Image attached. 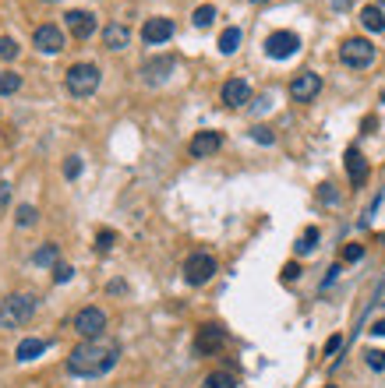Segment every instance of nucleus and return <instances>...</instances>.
Segmentation results:
<instances>
[{"label": "nucleus", "instance_id": "obj_1", "mask_svg": "<svg viewBox=\"0 0 385 388\" xmlns=\"http://www.w3.org/2000/svg\"><path fill=\"white\" fill-rule=\"evenodd\" d=\"M121 360V346L117 343H103V339H82L71 357H68V371L78 378H103L106 371H114Z\"/></svg>", "mask_w": 385, "mask_h": 388}, {"label": "nucleus", "instance_id": "obj_2", "mask_svg": "<svg viewBox=\"0 0 385 388\" xmlns=\"http://www.w3.org/2000/svg\"><path fill=\"white\" fill-rule=\"evenodd\" d=\"M36 314V297L29 293H15L4 300V307H0V328H22L29 325Z\"/></svg>", "mask_w": 385, "mask_h": 388}, {"label": "nucleus", "instance_id": "obj_3", "mask_svg": "<svg viewBox=\"0 0 385 388\" xmlns=\"http://www.w3.org/2000/svg\"><path fill=\"white\" fill-rule=\"evenodd\" d=\"M99 78H103V75H99V68H96V64H75V68L68 71V78H64V82H68V92H71V95L89 99V95L99 88Z\"/></svg>", "mask_w": 385, "mask_h": 388}, {"label": "nucleus", "instance_id": "obj_4", "mask_svg": "<svg viewBox=\"0 0 385 388\" xmlns=\"http://www.w3.org/2000/svg\"><path fill=\"white\" fill-rule=\"evenodd\" d=\"M340 61H343L347 68H354V71H364V68H371V61H375V46H371L368 39L354 36V39H347V42L340 46Z\"/></svg>", "mask_w": 385, "mask_h": 388}, {"label": "nucleus", "instance_id": "obj_5", "mask_svg": "<svg viewBox=\"0 0 385 388\" xmlns=\"http://www.w3.org/2000/svg\"><path fill=\"white\" fill-rule=\"evenodd\" d=\"M212 275H216V258H212V254L198 251V254H191V258L184 261V279H188L191 286H205Z\"/></svg>", "mask_w": 385, "mask_h": 388}, {"label": "nucleus", "instance_id": "obj_6", "mask_svg": "<svg viewBox=\"0 0 385 388\" xmlns=\"http://www.w3.org/2000/svg\"><path fill=\"white\" fill-rule=\"evenodd\" d=\"M297 49H301V36H297V32H287V29L272 32V36L265 39V53H269L272 61H287V57H294Z\"/></svg>", "mask_w": 385, "mask_h": 388}, {"label": "nucleus", "instance_id": "obj_7", "mask_svg": "<svg viewBox=\"0 0 385 388\" xmlns=\"http://www.w3.org/2000/svg\"><path fill=\"white\" fill-rule=\"evenodd\" d=\"M75 332L82 339H99L103 332H106V314L99 307H82L75 314Z\"/></svg>", "mask_w": 385, "mask_h": 388}, {"label": "nucleus", "instance_id": "obj_8", "mask_svg": "<svg viewBox=\"0 0 385 388\" xmlns=\"http://www.w3.org/2000/svg\"><path fill=\"white\" fill-rule=\"evenodd\" d=\"M64 42H68V36L61 32V25H39L36 36H32V46L39 53H61Z\"/></svg>", "mask_w": 385, "mask_h": 388}, {"label": "nucleus", "instance_id": "obj_9", "mask_svg": "<svg viewBox=\"0 0 385 388\" xmlns=\"http://www.w3.org/2000/svg\"><path fill=\"white\" fill-rule=\"evenodd\" d=\"M318 92H322V78H318L315 71H301V75L290 82V99H294V102H311Z\"/></svg>", "mask_w": 385, "mask_h": 388}, {"label": "nucleus", "instance_id": "obj_10", "mask_svg": "<svg viewBox=\"0 0 385 388\" xmlns=\"http://www.w3.org/2000/svg\"><path fill=\"white\" fill-rule=\"evenodd\" d=\"M174 57H152V61H145L142 64V82L145 85H163L170 75H174Z\"/></svg>", "mask_w": 385, "mask_h": 388}, {"label": "nucleus", "instance_id": "obj_11", "mask_svg": "<svg viewBox=\"0 0 385 388\" xmlns=\"http://www.w3.org/2000/svg\"><path fill=\"white\" fill-rule=\"evenodd\" d=\"M64 25H68V32L75 39H89L96 32V15L92 11H68L64 15Z\"/></svg>", "mask_w": 385, "mask_h": 388}, {"label": "nucleus", "instance_id": "obj_12", "mask_svg": "<svg viewBox=\"0 0 385 388\" xmlns=\"http://www.w3.org/2000/svg\"><path fill=\"white\" fill-rule=\"evenodd\" d=\"M223 343H227V332L219 328V325H202V328H198V336H195L198 353H216Z\"/></svg>", "mask_w": 385, "mask_h": 388}, {"label": "nucleus", "instance_id": "obj_13", "mask_svg": "<svg viewBox=\"0 0 385 388\" xmlns=\"http://www.w3.org/2000/svg\"><path fill=\"white\" fill-rule=\"evenodd\" d=\"M170 36H174V22H170V18H149V22L142 25V39H145L149 46L167 42Z\"/></svg>", "mask_w": 385, "mask_h": 388}, {"label": "nucleus", "instance_id": "obj_14", "mask_svg": "<svg viewBox=\"0 0 385 388\" xmlns=\"http://www.w3.org/2000/svg\"><path fill=\"white\" fill-rule=\"evenodd\" d=\"M219 145H223V138H219V131H198L195 138H191V155L195 159H209V155H216L219 152Z\"/></svg>", "mask_w": 385, "mask_h": 388}, {"label": "nucleus", "instance_id": "obj_15", "mask_svg": "<svg viewBox=\"0 0 385 388\" xmlns=\"http://www.w3.org/2000/svg\"><path fill=\"white\" fill-rule=\"evenodd\" d=\"M223 102H227V106H244V102H251V85H248L244 78H230V82L223 85Z\"/></svg>", "mask_w": 385, "mask_h": 388}, {"label": "nucleus", "instance_id": "obj_16", "mask_svg": "<svg viewBox=\"0 0 385 388\" xmlns=\"http://www.w3.org/2000/svg\"><path fill=\"white\" fill-rule=\"evenodd\" d=\"M128 42H131V29L124 22H114V25L103 29V46L106 49H124Z\"/></svg>", "mask_w": 385, "mask_h": 388}, {"label": "nucleus", "instance_id": "obj_17", "mask_svg": "<svg viewBox=\"0 0 385 388\" xmlns=\"http://www.w3.org/2000/svg\"><path fill=\"white\" fill-rule=\"evenodd\" d=\"M347 173H350L354 187H361L368 180V159L361 155V148H347Z\"/></svg>", "mask_w": 385, "mask_h": 388}, {"label": "nucleus", "instance_id": "obj_18", "mask_svg": "<svg viewBox=\"0 0 385 388\" xmlns=\"http://www.w3.org/2000/svg\"><path fill=\"white\" fill-rule=\"evenodd\" d=\"M46 346H50L46 339H22L18 350H15V357H18L22 364H29V360H36L39 353H46Z\"/></svg>", "mask_w": 385, "mask_h": 388}, {"label": "nucleus", "instance_id": "obj_19", "mask_svg": "<svg viewBox=\"0 0 385 388\" xmlns=\"http://www.w3.org/2000/svg\"><path fill=\"white\" fill-rule=\"evenodd\" d=\"M361 25H364L368 32H385V15H382V8H378V4H368V8L361 11Z\"/></svg>", "mask_w": 385, "mask_h": 388}, {"label": "nucleus", "instance_id": "obj_20", "mask_svg": "<svg viewBox=\"0 0 385 388\" xmlns=\"http://www.w3.org/2000/svg\"><path fill=\"white\" fill-rule=\"evenodd\" d=\"M237 46H241V29L237 25H230V29H223V36H219V53H237Z\"/></svg>", "mask_w": 385, "mask_h": 388}, {"label": "nucleus", "instance_id": "obj_21", "mask_svg": "<svg viewBox=\"0 0 385 388\" xmlns=\"http://www.w3.org/2000/svg\"><path fill=\"white\" fill-rule=\"evenodd\" d=\"M202 388H237V378H234L230 371H212V374L202 381Z\"/></svg>", "mask_w": 385, "mask_h": 388}, {"label": "nucleus", "instance_id": "obj_22", "mask_svg": "<svg viewBox=\"0 0 385 388\" xmlns=\"http://www.w3.org/2000/svg\"><path fill=\"white\" fill-rule=\"evenodd\" d=\"M315 247H318V230H315V226H308V230L301 233V240L294 244V251H297V254H311Z\"/></svg>", "mask_w": 385, "mask_h": 388}, {"label": "nucleus", "instance_id": "obj_23", "mask_svg": "<svg viewBox=\"0 0 385 388\" xmlns=\"http://www.w3.org/2000/svg\"><path fill=\"white\" fill-rule=\"evenodd\" d=\"M57 244H43L36 254H32V265H57Z\"/></svg>", "mask_w": 385, "mask_h": 388}, {"label": "nucleus", "instance_id": "obj_24", "mask_svg": "<svg viewBox=\"0 0 385 388\" xmlns=\"http://www.w3.org/2000/svg\"><path fill=\"white\" fill-rule=\"evenodd\" d=\"M191 22H195V29H209V25L216 22V8H212V4H202V8H195Z\"/></svg>", "mask_w": 385, "mask_h": 388}, {"label": "nucleus", "instance_id": "obj_25", "mask_svg": "<svg viewBox=\"0 0 385 388\" xmlns=\"http://www.w3.org/2000/svg\"><path fill=\"white\" fill-rule=\"evenodd\" d=\"M18 88H22V75H15V71L0 75V95H15Z\"/></svg>", "mask_w": 385, "mask_h": 388}, {"label": "nucleus", "instance_id": "obj_26", "mask_svg": "<svg viewBox=\"0 0 385 388\" xmlns=\"http://www.w3.org/2000/svg\"><path fill=\"white\" fill-rule=\"evenodd\" d=\"M36 219H39V212H36L32 205H18V212H15V223H18V226H32Z\"/></svg>", "mask_w": 385, "mask_h": 388}, {"label": "nucleus", "instance_id": "obj_27", "mask_svg": "<svg viewBox=\"0 0 385 388\" xmlns=\"http://www.w3.org/2000/svg\"><path fill=\"white\" fill-rule=\"evenodd\" d=\"M71 275H75V268L71 265H64V261H57V265H53V283H71Z\"/></svg>", "mask_w": 385, "mask_h": 388}, {"label": "nucleus", "instance_id": "obj_28", "mask_svg": "<svg viewBox=\"0 0 385 388\" xmlns=\"http://www.w3.org/2000/svg\"><path fill=\"white\" fill-rule=\"evenodd\" d=\"M18 53H22V49H18L15 39H4V36H0V57H4V61H15Z\"/></svg>", "mask_w": 385, "mask_h": 388}, {"label": "nucleus", "instance_id": "obj_29", "mask_svg": "<svg viewBox=\"0 0 385 388\" xmlns=\"http://www.w3.org/2000/svg\"><path fill=\"white\" fill-rule=\"evenodd\" d=\"M364 360H368V367H371V371H385V350H368V353H364Z\"/></svg>", "mask_w": 385, "mask_h": 388}, {"label": "nucleus", "instance_id": "obj_30", "mask_svg": "<svg viewBox=\"0 0 385 388\" xmlns=\"http://www.w3.org/2000/svg\"><path fill=\"white\" fill-rule=\"evenodd\" d=\"M251 138L258 141V145H272V141H276V134H272L265 124H258V127H251Z\"/></svg>", "mask_w": 385, "mask_h": 388}, {"label": "nucleus", "instance_id": "obj_31", "mask_svg": "<svg viewBox=\"0 0 385 388\" xmlns=\"http://www.w3.org/2000/svg\"><path fill=\"white\" fill-rule=\"evenodd\" d=\"M78 173H82V159H78V155H68V162H64V177L75 180Z\"/></svg>", "mask_w": 385, "mask_h": 388}, {"label": "nucleus", "instance_id": "obj_32", "mask_svg": "<svg viewBox=\"0 0 385 388\" xmlns=\"http://www.w3.org/2000/svg\"><path fill=\"white\" fill-rule=\"evenodd\" d=\"M96 240H99V244H96L99 251H110V247H114V240H117V233H114V230H99Z\"/></svg>", "mask_w": 385, "mask_h": 388}, {"label": "nucleus", "instance_id": "obj_33", "mask_svg": "<svg viewBox=\"0 0 385 388\" xmlns=\"http://www.w3.org/2000/svg\"><path fill=\"white\" fill-rule=\"evenodd\" d=\"M343 258H347V261H361V258H364V247H361V244H347V247H343Z\"/></svg>", "mask_w": 385, "mask_h": 388}, {"label": "nucleus", "instance_id": "obj_34", "mask_svg": "<svg viewBox=\"0 0 385 388\" xmlns=\"http://www.w3.org/2000/svg\"><path fill=\"white\" fill-rule=\"evenodd\" d=\"M340 346H343V336H333V339L325 343V357H333V353H336Z\"/></svg>", "mask_w": 385, "mask_h": 388}, {"label": "nucleus", "instance_id": "obj_35", "mask_svg": "<svg viewBox=\"0 0 385 388\" xmlns=\"http://www.w3.org/2000/svg\"><path fill=\"white\" fill-rule=\"evenodd\" d=\"M322 201H329V205L336 201V187L333 184H322Z\"/></svg>", "mask_w": 385, "mask_h": 388}, {"label": "nucleus", "instance_id": "obj_36", "mask_svg": "<svg viewBox=\"0 0 385 388\" xmlns=\"http://www.w3.org/2000/svg\"><path fill=\"white\" fill-rule=\"evenodd\" d=\"M297 275H301V265H287V268H283V279H287V283H294Z\"/></svg>", "mask_w": 385, "mask_h": 388}, {"label": "nucleus", "instance_id": "obj_37", "mask_svg": "<svg viewBox=\"0 0 385 388\" xmlns=\"http://www.w3.org/2000/svg\"><path fill=\"white\" fill-rule=\"evenodd\" d=\"M371 336H385V318H382V321H375V325H371Z\"/></svg>", "mask_w": 385, "mask_h": 388}, {"label": "nucleus", "instance_id": "obj_38", "mask_svg": "<svg viewBox=\"0 0 385 388\" xmlns=\"http://www.w3.org/2000/svg\"><path fill=\"white\" fill-rule=\"evenodd\" d=\"M251 4H265V0H251Z\"/></svg>", "mask_w": 385, "mask_h": 388}, {"label": "nucleus", "instance_id": "obj_39", "mask_svg": "<svg viewBox=\"0 0 385 388\" xmlns=\"http://www.w3.org/2000/svg\"><path fill=\"white\" fill-rule=\"evenodd\" d=\"M382 4H385V0H378V8H382Z\"/></svg>", "mask_w": 385, "mask_h": 388}, {"label": "nucleus", "instance_id": "obj_40", "mask_svg": "<svg viewBox=\"0 0 385 388\" xmlns=\"http://www.w3.org/2000/svg\"><path fill=\"white\" fill-rule=\"evenodd\" d=\"M329 388H336V385H329Z\"/></svg>", "mask_w": 385, "mask_h": 388}, {"label": "nucleus", "instance_id": "obj_41", "mask_svg": "<svg viewBox=\"0 0 385 388\" xmlns=\"http://www.w3.org/2000/svg\"><path fill=\"white\" fill-rule=\"evenodd\" d=\"M46 4H50V0H46Z\"/></svg>", "mask_w": 385, "mask_h": 388}]
</instances>
